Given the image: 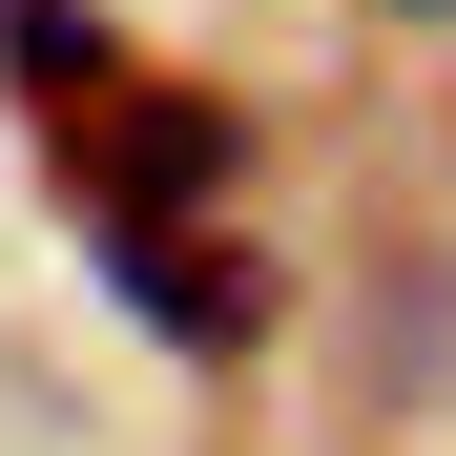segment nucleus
<instances>
[{"label":"nucleus","mask_w":456,"mask_h":456,"mask_svg":"<svg viewBox=\"0 0 456 456\" xmlns=\"http://www.w3.org/2000/svg\"><path fill=\"white\" fill-rule=\"evenodd\" d=\"M228 167H249V125H228V104H187V84H104V125H84L104 228H187Z\"/></svg>","instance_id":"nucleus-1"},{"label":"nucleus","mask_w":456,"mask_h":456,"mask_svg":"<svg viewBox=\"0 0 456 456\" xmlns=\"http://www.w3.org/2000/svg\"><path fill=\"white\" fill-rule=\"evenodd\" d=\"M104 270H125V312L167 332V353H249L270 332V290H249L228 228H104Z\"/></svg>","instance_id":"nucleus-2"},{"label":"nucleus","mask_w":456,"mask_h":456,"mask_svg":"<svg viewBox=\"0 0 456 456\" xmlns=\"http://www.w3.org/2000/svg\"><path fill=\"white\" fill-rule=\"evenodd\" d=\"M0 42H21V84H104V21H84V0H21Z\"/></svg>","instance_id":"nucleus-3"},{"label":"nucleus","mask_w":456,"mask_h":456,"mask_svg":"<svg viewBox=\"0 0 456 456\" xmlns=\"http://www.w3.org/2000/svg\"><path fill=\"white\" fill-rule=\"evenodd\" d=\"M395 21H436V0H395Z\"/></svg>","instance_id":"nucleus-4"}]
</instances>
